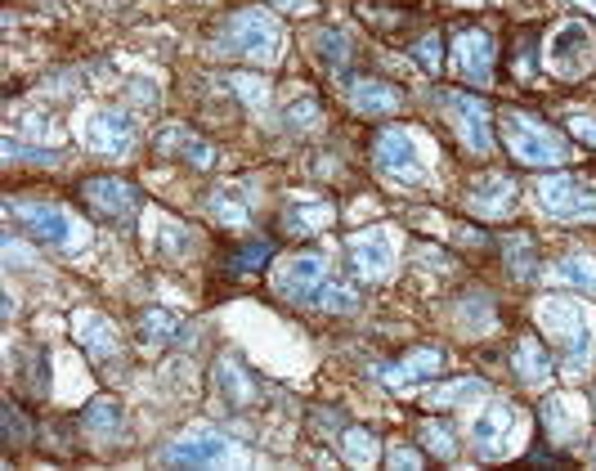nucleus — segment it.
Returning <instances> with one entry per match:
<instances>
[{"instance_id":"f257e3e1","label":"nucleus","mask_w":596,"mask_h":471,"mask_svg":"<svg viewBox=\"0 0 596 471\" xmlns=\"http://www.w3.org/2000/svg\"><path fill=\"white\" fill-rule=\"evenodd\" d=\"M215 46L225 54H238V59H256V63H274L278 59V46H283V27L274 14L265 10H238L225 27L215 32Z\"/></svg>"},{"instance_id":"f03ea898","label":"nucleus","mask_w":596,"mask_h":471,"mask_svg":"<svg viewBox=\"0 0 596 471\" xmlns=\"http://www.w3.org/2000/svg\"><path fill=\"white\" fill-rule=\"evenodd\" d=\"M498 126H502V139H507L511 158H516V162H525V166H561V162L570 158L566 144L556 139L543 122H534V117L502 113Z\"/></svg>"},{"instance_id":"7ed1b4c3","label":"nucleus","mask_w":596,"mask_h":471,"mask_svg":"<svg viewBox=\"0 0 596 471\" xmlns=\"http://www.w3.org/2000/svg\"><path fill=\"white\" fill-rule=\"evenodd\" d=\"M327 261L319 251H301V257H287L278 270H274V293L283 301H296V306H314L323 283H327Z\"/></svg>"},{"instance_id":"20e7f679","label":"nucleus","mask_w":596,"mask_h":471,"mask_svg":"<svg viewBox=\"0 0 596 471\" xmlns=\"http://www.w3.org/2000/svg\"><path fill=\"white\" fill-rule=\"evenodd\" d=\"M547 63L556 77H583V72L596 63V46H592V32L574 18V23H561L551 32V41H547Z\"/></svg>"},{"instance_id":"39448f33","label":"nucleus","mask_w":596,"mask_h":471,"mask_svg":"<svg viewBox=\"0 0 596 471\" xmlns=\"http://www.w3.org/2000/svg\"><path fill=\"white\" fill-rule=\"evenodd\" d=\"M82 202L99 215V221H108V225H122V221H131V215L139 211V189L135 185H126V179H113V175H95V179H86L82 185Z\"/></svg>"},{"instance_id":"423d86ee","label":"nucleus","mask_w":596,"mask_h":471,"mask_svg":"<svg viewBox=\"0 0 596 471\" xmlns=\"http://www.w3.org/2000/svg\"><path fill=\"white\" fill-rule=\"evenodd\" d=\"M538 202L556 221H596V189L579 185L574 175H551L538 185Z\"/></svg>"},{"instance_id":"0eeeda50","label":"nucleus","mask_w":596,"mask_h":471,"mask_svg":"<svg viewBox=\"0 0 596 471\" xmlns=\"http://www.w3.org/2000/svg\"><path fill=\"white\" fill-rule=\"evenodd\" d=\"M14 221L23 225L32 243H46V247H72V234H77L72 215L50 202H14Z\"/></svg>"},{"instance_id":"6e6552de","label":"nucleus","mask_w":596,"mask_h":471,"mask_svg":"<svg viewBox=\"0 0 596 471\" xmlns=\"http://www.w3.org/2000/svg\"><path fill=\"white\" fill-rule=\"evenodd\" d=\"M372 158H377L382 171L399 175V179H422V153H418V139L408 135L403 126H386L377 139H372Z\"/></svg>"},{"instance_id":"1a4fd4ad","label":"nucleus","mask_w":596,"mask_h":471,"mask_svg":"<svg viewBox=\"0 0 596 471\" xmlns=\"http://www.w3.org/2000/svg\"><path fill=\"white\" fill-rule=\"evenodd\" d=\"M229 454V441L215 436V431H189V436H179L162 449V462L171 467H211V462H225Z\"/></svg>"},{"instance_id":"9d476101","label":"nucleus","mask_w":596,"mask_h":471,"mask_svg":"<svg viewBox=\"0 0 596 471\" xmlns=\"http://www.w3.org/2000/svg\"><path fill=\"white\" fill-rule=\"evenodd\" d=\"M346 257H350L355 274H363V278H382V274L390 270V261H395V238H390V230L355 234L350 247H346Z\"/></svg>"},{"instance_id":"9b49d317","label":"nucleus","mask_w":596,"mask_h":471,"mask_svg":"<svg viewBox=\"0 0 596 471\" xmlns=\"http://www.w3.org/2000/svg\"><path fill=\"white\" fill-rule=\"evenodd\" d=\"M543 323L551 333H561V342H566V359L574 369H583L587 364V329H583V319H579V310L570 306V301H543Z\"/></svg>"},{"instance_id":"f8f14e48","label":"nucleus","mask_w":596,"mask_h":471,"mask_svg":"<svg viewBox=\"0 0 596 471\" xmlns=\"http://www.w3.org/2000/svg\"><path fill=\"white\" fill-rule=\"evenodd\" d=\"M444 103H449V113L462 122L458 131L467 139V149L471 153H489L494 135H489V108H484V99H475V95H444Z\"/></svg>"},{"instance_id":"ddd939ff","label":"nucleus","mask_w":596,"mask_h":471,"mask_svg":"<svg viewBox=\"0 0 596 471\" xmlns=\"http://www.w3.org/2000/svg\"><path fill=\"white\" fill-rule=\"evenodd\" d=\"M454 50H458V67H462L467 82H480V86H484V82L494 77V36H489V32H480V27L458 32Z\"/></svg>"},{"instance_id":"4468645a","label":"nucleus","mask_w":596,"mask_h":471,"mask_svg":"<svg viewBox=\"0 0 596 471\" xmlns=\"http://www.w3.org/2000/svg\"><path fill=\"white\" fill-rule=\"evenodd\" d=\"M86 144H90L95 153L122 158V153H131V144H135V126L122 113H95L90 131H86Z\"/></svg>"},{"instance_id":"2eb2a0df","label":"nucleus","mask_w":596,"mask_h":471,"mask_svg":"<svg viewBox=\"0 0 596 471\" xmlns=\"http://www.w3.org/2000/svg\"><path fill=\"white\" fill-rule=\"evenodd\" d=\"M332 215H337V211H332V202H323V198H296L283 211V230L291 238H314L332 221Z\"/></svg>"},{"instance_id":"dca6fc26","label":"nucleus","mask_w":596,"mask_h":471,"mask_svg":"<svg viewBox=\"0 0 596 471\" xmlns=\"http://www.w3.org/2000/svg\"><path fill=\"white\" fill-rule=\"evenodd\" d=\"M77 333H82L86 355L95 359L99 369H108V364H117V359H122L117 329H113V323H108V319H82V323H77Z\"/></svg>"},{"instance_id":"f3484780","label":"nucleus","mask_w":596,"mask_h":471,"mask_svg":"<svg viewBox=\"0 0 596 471\" xmlns=\"http://www.w3.org/2000/svg\"><path fill=\"white\" fill-rule=\"evenodd\" d=\"M215 386H220V395H225V400H229L234 409H251V400H256V373L243 369V359H238V355H229L225 364H220Z\"/></svg>"},{"instance_id":"a211bd4d","label":"nucleus","mask_w":596,"mask_h":471,"mask_svg":"<svg viewBox=\"0 0 596 471\" xmlns=\"http://www.w3.org/2000/svg\"><path fill=\"white\" fill-rule=\"evenodd\" d=\"M511 194H516L511 179H502V175H484V179H475V185L467 189L471 207L484 211V215H502V211H511V207H516Z\"/></svg>"},{"instance_id":"6ab92c4d","label":"nucleus","mask_w":596,"mask_h":471,"mask_svg":"<svg viewBox=\"0 0 596 471\" xmlns=\"http://www.w3.org/2000/svg\"><path fill=\"white\" fill-rule=\"evenodd\" d=\"M350 103L359 108L363 117H386V113H395V108H399V90L390 82H355Z\"/></svg>"},{"instance_id":"aec40b11","label":"nucleus","mask_w":596,"mask_h":471,"mask_svg":"<svg viewBox=\"0 0 596 471\" xmlns=\"http://www.w3.org/2000/svg\"><path fill=\"white\" fill-rule=\"evenodd\" d=\"M439 364H444V350H431V346H422V350H413V355H408L403 364H390V369H382V382H390V386H403V382H422V377H431Z\"/></svg>"},{"instance_id":"412c9836","label":"nucleus","mask_w":596,"mask_h":471,"mask_svg":"<svg viewBox=\"0 0 596 471\" xmlns=\"http://www.w3.org/2000/svg\"><path fill=\"white\" fill-rule=\"evenodd\" d=\"M511 422H516L511 405H494V409H484V413L475 418V426H471V441H475L480 449H498V445H502V436L511 431Z\"/></svg>"},{"instance_id":"4be33fe9","label":"nucleus","mask_w":596,"mask_h":471,"mask_svg":"<svg viewBox=\"0 0 596 471\" xmlns=\"http://www.w3.org/2000/svg\"><path fill=\"white\" fill-rule=\"evenodd\" d=\"M162 149H166V153H179L189 166H211V162H215L211 144H207V139H198L194 131H184V126H171V131L162 135Z\"/></svg>"},{"instance_id":"5701e85b","label":"nucleus","mask_w":596,"mask_h":471,"mask_svg":"<svg viewBox=\"0 0 596 471\" xmlns=\"http://www.w3.org/2000/svg\"><path fill=\"white\" fill-rule=\"evenodd\" d=\"M211 215L220 225H243L247 215H251V194L243 185H225V189H215L211 194Z\"/></svg>"},{"instance_id":"b1692460","label":"nucleus","mask_w":596,"mask_h":471,"mask_svg":"<svg viewBox=\"0 0 596 471\" xmlns=\"http://www.w3.org/2000/svg\"><path fill=\"white\" fill-rule=\"evenodd\" d=\"M516 373H520V382L543 386V382L551 377V355H547L534 337H525V342L516 346Z\"/></svg>"},{"instance_id":"393cba45","label":"nucleus","mask_w":596,"mask_h":471,"mask_svg":"<svg viewBox=\"0 0 596 471\" xmlns=\"http://www.w3.org/2000/svg\"><path fill=\"white\" fill-rule=\"evenodd\" d=\"M139 337H144L148 346H166V342L179 337V319H175L171 310H162V306L144 310V314H139Z\"/></svg>"},{"instance_id":"a878e982","label":"nucleus","mask_w":596,"mask_h":471,"mask_svg":"<svg viewBox=\"0 0 596 471\" xmlns=\"http://www.w3.org/2000/svg\"><path fill=\"white\" fill-rule=\"evenodd\" d=\"M86 426L95 431V436H117L122 431V405L117 400H95L86 409Z\"/></svg>"},{"instance_id":"bb28decb","label":"nucleus","mask_w":596,"mask_h":471,"mask_svg":"<svg viewBox=\"0 0 596 471\" xmlns=\"http://www.w3.org/2000/svg\"><path fill=\"white\" fill-rule=\"evenodd\" d=\"M274 257V247L270 243H247V247H238L234 257L225 261V274H251V270H260Z\"/></svg>"},{"instance_id":"cd10ccee","label":"nucleus","mask_w":596,"mask_h":471,"mask_svg":"<svg viewBox=\"0 0 596 471\" xmlns=\"http://www.w3.org/2000/svg\"><path fill=\"white\" fill-rule=\"evenodd\" d=\"M319 59L327 63V67H346V59H350V41H346V32H337V27H327V32H319Z\"/></svg>"},{"instance_id":"c85d7f7f","label":"nucleus","mask_w":596,"mask_h":471,"mask_svg":"<svg viewBox=\"0 0 596 471\" xmlns=\"http://www.w3.org/2000/svg\"><path fill=\"white\" fill-rule=\"evenodd\" d=\"M556 278L570 283V287H583V293H596V261H587V257H570V261H561Z\"/></svg>"},{"instance_id":"c756f323","label":"nucleus","mask_w":596,"mask_h":471,"mask_svg":"<svg viewBox=\"0 0 596 471\" xmlns=\"http://www.w3.org/2000/svg\"><path fill=\"white\" fill-rule=\"evenodd\" d=\"M543 426L551 431V436H574V431H579L566 400H547V405H543Z\"/></svg>"},{"instance_id":"7c9ffc66","label":"nucleus","mask_w":596,"mask_h":471,"mask_svg":"<svg viewBox=\"0 0 596 471\" xmlns=\"http://www.w3.org/2000/svg\"><path fill=\"white\" fill-rule=\"evenodd\" d=\"M319 103H310V99H296V103H287V113H283V122L291 126V131H310V126H319Z\"/></svg>"},{"instance_id":"2f4dec72","label":"nucleus","mask_w":596,"mask_h":471,"mask_svg":"<svg viewBox=\"0 0 596 471\" xmlns=\"http://www.w3.org/2000/svg\"><path fill=\"white\" fill-rule=\"evenodd\" d=\"M511 265H516L520 278H530V274L538 270V251H534L530 238H516V243H511Z\"/></svg>"},{"instance_id":"473e14b6","label":"nucleus","mask_w":596,"mask_h":471,"mask_svg":"<svg viewBox=\"0 0 596 471\" xmlns=\"http://www.w3.org/2000/svg\"><path fill=\"white\" fill-rule=\"evenodd\" d=\"M46 369H50L46 350H32V355H27V391H32V395H46V391H50V382H46Z\"/></svg>"},{"instance_id":"72a5a7b5","label":"nucleus","mask_w":596,"mask_h":471,"mask_svg":"<svg viewBox=\"0 0 596 471\" xmlns=\"http://www.w3.org/2000/svg\"><path fill=\"white\" fill-rule=\"evenodd\" d=\"M484 386L480 382H458V386H449V391H426V405H454V400H475Z\"/></svg>"},{"instance_id":"f704fd0d","label":"nucleus","mask_w":596,"mask_h":471,"mask_svg":"<svg viewBox=\"0 0 596 471\" xmlns=\"http://www.w3.org/2000/svg\"><path fill=\"white\" fill-rule=\"evenodd\" d=\"M413 59H418V67H426V72H439V36H422V41L413 46Z\"/></svg>"},{"instance_id":"c9c22d12","label":"nucleus","mask_w":596,"mask_h":471,"mask_svg":"<svg viewBox=\"0 0 596 471\" xmlns=\"http://www.w3.org/2000/svg\"><path fill=\"white\" fill-rule=\"evenodd\" d=\"M422 441L435 445L439 458H454V436H449V431H444L439 422H426V426H422Z\"/></svg>"},{"instance_id":"e433bc0d","label":"nucleus","mask_w":596,"mask_h":471,"mask_svg":"<svg viewBox=\"0 0 596 471\" xmlns=\"http://www.w3.org/2000/svg\"><path fill=\"white\" fill-rule=\"evenodd\" d=\"M5 158H27V162H36V166H54L59 162V153L54 149H23V144H5Z\"/></svg>"},{"instance_id":"4c0bfd02","label":"nucleus","mask_w":596,"mask_h":471,"mask_svg":"<svg viewBox=\"0 0 596 471\" xmlns=\"http://www.w3.org/2000/svg\"><path fill=\"white\" fill-rule=\"evenodd\" d=\"M368 449H372L368 431H346V458L350 462H368Z\"/></svg>"},{"instance_id":"58836bf2","label":"nucleus","mask_w":596,"mask_h":471,"mask_svg":"<svg viewBox=\"0 0 596 471\" xmlns=\"http://www.w3.org/2000/svg\"><path fill=\"white\" fill-rule=\"evenodd\" d=\"M534 50H538L534 36H520V46H516V72H520V77H530V72H534Z\"/></svg>"},{"instance_id":"ea45409f","label":"nucleus","mask_w":596,"mask_h":471,"mask_svg":"<svg viewBox=\"0 0 596 471\" xmlns=\"http://www.w3.org/2000/svg\"><path fill=\"white\" fill-rule=\"evenodd\" d=\"M0 418H5V445H23V436H27V431H23V418H18V409H5Z\"/></svg>"},{"instance_id":"a19ab883","label":"nucleus","mask_w":596,"mask_h":471,"mask_svg":"<svg viewBox=\"0 0 596 471\" xmlns=\"http://www.w3.org/2000/svg\"><path fill=\"white\" fill-rule=\"evenodd\" d=\"M570 135L587 139V144H592V149H596V117H570Z\"/></svg>"},{"instance_id":"79ce46f5","label":"nucleus","mask_w":596,"mask_h":471,"mask_svg":"<svg viewBox=\"0 0 596 471\" xmlns=\"http://www.w3.org/2000/svg\"><path fill=\"white\" fill-rule=\"evenodd\" d=\"M390 467H418V458H408V454H390Z\"/></svg>"},{"instance_id":"37998d69","label":"nucleus","mask_w":596,"mask_h":471,"mask_svg":"<svg viewBox=\"0 0 596 471\" xmlns=\"http://www.w3.org/2000/svg\"><path fill=\"white\" fill-rule=\"evenodd\" d=\"M570 5H579V10H587V14H596V0H570Z\"/></svg>"},{"instance_id":"c03bdc74","label":"nucleus","mask_w":596,"mask_h":471,"mask_svg":"<svg viewBox=\"0 0 596 471\" xmlns=\"http://www.w3.org/2000/svg\"><path fill=\"white\" fill-rule=\"evenodd\" d=\"M274 5H283V10H296V5H306V0H274Z\"/></svg>"},{"instance_id":"a18cd8bd","label":"nucleus","mask_w":596,"mask_h":471,"mask_svg":"<svg viewBox=\"0 0 596 471\" xmlns=\"http://www.w3.org/2000/svg\"><path fill=\"white\" fill-rule=\"evenodd\" d=\"M592 400H596V391H592Z\"/></svg>"}]
</instances>
